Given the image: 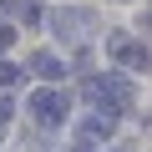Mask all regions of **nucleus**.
I'll use <instances>...</instances> for the list:
<instances>
[{
    "instance_id": "7ed1b4c3",
    "label": "nucleus",
    "mask_w": 152,
    "mask_h": 152,
    "mask_svg": "<svg viewBox=\"0 0 152 152\" xmlns=\"http://www.w3.org/2000/svg\"><path fill=\"white\" fill-rule=\"evenodd\" d=\"M112 56H117L122 66H147V46L132 41V36H112Z\"/></svg>"
},
{
    "instance_id": "f257e3e1",
    "label": "nucleus",
    "mask_w": 152,
    "mask_h": 152,
    "mask_svg": "<svg viewBox=\"0 0 152 152\" xmlns=\"http://www.w3.org/2000/svg\"><path fill=\"white\" fill-rule=\"evenodd\" d=\"M86 96H91L96 107H107V112H127V102H132V81H127V76H96V81L86 86Z\"/></svg>"
},
{
    "instance_id": "39448f33",
    "label": "nucleus",
    "mask_w": 152,
    "mask_h": 152,
    "mask_svg": "<svg viewBox=\"0 0 152 152\" xmlns=\"http://www.w3.org/2000/svg\"><path fill=\"white\" fill-rule=\"evenodd\" d=\"M107 132H112L107 117H81V137H107Z\"/></svg>"
},
{
    "instance_id": "423d86ee",
    "label": "nucleus",
    "mask_w": 152,
    "mask_h": 152,
    "mask_svg": "<svg viewBox=\"0 0 152 152\" xmlns=\"http://www.w3.org/2000/svg\"><path fill=\"white\" fill-rule=\"evenodd\" d=\"M20 81V66H5V61H0V86H15Z\"/></svg>"
},
{
    "instance_id": "f03ea898",
    "label": "nucleus",
    "mask_w": 152,
    "mask_h": 152,
    "mask_svg": "<svg viewBox=\"0 0 152 152\" xmlns=\"http://www.w3.org/2000/svg\"><path fill=\"white\" fill-rule=\"evenodd\" d=\"M31 117H36L41 127H61V122H66V96H61V91H36V96H31Z\"/></svg>"
},
{
    "instance_id": "20e7f679",
    "label": "nucleus",
    "mask_w": 152,
    "mask_h": 152,
    "mask_svg": "<svg viewBox=\"0 0 152 152\" xmlns=\"http://www.w3.org/2000/svg\"><path fill=\"white\" fill-rule=\"evenodd\" d=\"M31 71H36V76H46V81H61V76H66V66H61L51 51H36V56H31Z\"/></svg>"
}]
</instances>
